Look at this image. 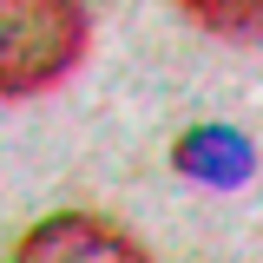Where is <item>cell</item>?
<instances>
[{
  "label": "cell",
  "mask_w": 263,
  "mask_h": 263,
  "mask_svg": "<svg viewBox=\"0 0 263 263\" xmlns=\"http://www.w3.org/2000/svg\"><path fill=\"white\" fill-rule=\"evenodd\" d=\"M86 53V0H0V92H46Z\"/></svg>",
  "instance_id": "6da1fadb"
},
{
  "label": "cell",
  "mask_w": 263,
  "mask_h": 263,
  "mask_svg": "<svg viewBox=\"0 0 263 263\" xmlns=\"http://www.w3.org/2000/svg\"><path fill=\"white\" fill-rule=\"evenodd\" d=\"M217 40H263V0H178Z\"/></svg>",
  "instance_id": "3957f363"
},
{
  "label": "cell",
  "mask_w": 263,
  "mask_h": 263,
  "mask_svg": "<svg viewBox=\"0 0 263 263\" xmlns=\"http://www.w3.org/2000/svg\"><path fill=\"white\" fill-rule=\"evenodd\" d=\"M13 263H152V257H145V250H138V243H132L119 224L66 211V217L33 224Z\"/></svg>",
  "instance_id": "7a4b0ae2"
}]
</instances>
